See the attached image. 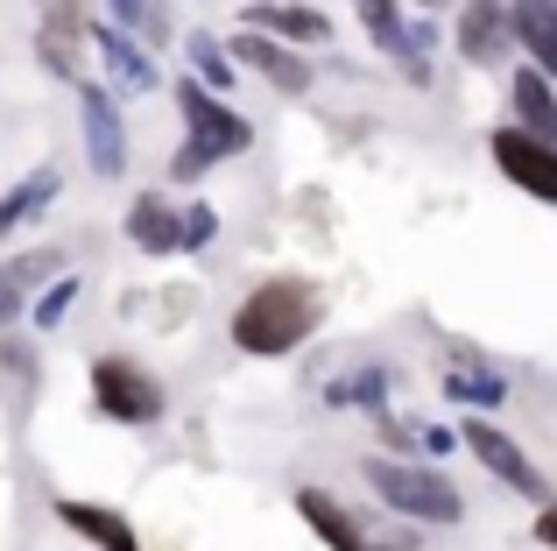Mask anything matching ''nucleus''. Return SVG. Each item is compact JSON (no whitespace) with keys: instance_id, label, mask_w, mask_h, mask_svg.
Here are the masks:
<instances>
[{"instance_id":"obj_1","label":"nucleus","mask_w":557,"mask_h":551,"mask_svg":"<svg viewBox=\"0 0 557 551\" xmlns=\"http://www.w3.org/2000/svg\"><path fill=\"white\" fill-rule=\"evenodd\" d=\"M318 326H325V290H318L311 276L283 269V276H261V283L233 304L226 340H233V354H247V360H283V354H297L304 340H318Z\"/></svg>"},{"instance_id":"obj_2","label":"nucleus","mask_w":557,"mask_h":551,"mask_svg":"<svg viewBox=\"0 0 557 551\" xmlns=\"http://www.w3.org/2000/svg\"><path fill=\"white\" fill-rule=\"evenodd\" d=\"M170 99H177V113H184V142H177V156H170V184H198L205 170L233 163V156H247L261 142V127L247 121L233 99L205 93L190 71H184V78H170Z\"/></svg>"},{"instance_id":"obj_3","label":"nucleus","mask_w":557,"mask_h":551,"mask_svg":"<svg viewBox=\"0 0 557 551\" xmlns=\"http://www.w3.org/2000/svg\"><path fill=\"white\" fill-rule=\"evenodd\" d=\"M360 481H368V495L381 502L388 516H403V524H466V495L451 474H437L431 460H388V453H368L360 460Z\"/></svg>"},{"instance_id":"obj_4","label":"nucleus","mask_w":557,"mask_h":551,"mask_svg":"<svg viewBox=\"0 0 557 551\" xmlns=\"http://www.w3.org/2000/svg\"><path fill=\"white\" fill-rule=\"evenodd\" d=\"M85 382H92V411L107 417V425H121V431H156L170 417L163 375L141 368L135 354H92Z\"/></svg>"},{"instance_id":"obj_5","label":"nucleus","mask_w":557,"mask_h":551,"mask_svg":"<svg viewBox=\"0 0 557 551\" xmlns=\"http://www.w3.org/2000/svg\"><path fill=\"white\" fill-rule=\"evenodd\" d=\"M78 127H85V163H92L99 184H121L127 163H135V142H127V113L121 93L107 78H85L78 85Z\"/></svg>"},{"instance_id":"obj_6","label":"nucleus","mask_w":557,"mask_h":551,"mask_svg":"<svg viewBox=\"0 0 557 551\" xmlns=\"http://www.w3.org/2000/svg\"><path fill=\"white\" fill-rule=\"evenodd\" d=\"M459 439H466V453L480 460V467L494 474V481L508 488V495H522V502H536V510H544V502H557V488H550V474L536 467L530 453H522L516 439H508L502 425H494V417H466L459 425Z\"/></svg>"},{"instance_id":"obj_7","label":"nucleus","mask_w":557,"mask_h":551,"mask_svg":"<svg viewBox=\"0 0 557 551\" xmlns=\"http://www.w3.org/2000/svg\"><path fill=\"white\" fill-rule=\"evenodd\" d=\"M297 516L311 524V538L325 544V551H417V530L381 538L368 516H360L354 502H339L332 488H297Z\"/></svg>"},{"instance_id":"obj_8","label":"nucleus","mask_w":557,"mask_h":551,"mask_svg":"<svg viewBox=\"0 0 557 551\" xmlns=\"http://www.w3.org/2000/svg\"><path fill=\"white\" fill-rule=\"evenodd\" d=\"M487 156H494V170H502L522 198L557 206V142L530 135V127H516V121H502V127H487Z\"/></svg>"},{"instance_id":"obj_9","label":"nucleus","mask_w":557,"mask_h":551,"mask_svg":"<svg viewBox=\"0 0 557 551\" xmlns=\"http://www.w3.org/2000/svg\"><path fill=\"white\" fill-rule=\"evenodd\" d=\"M346 8L360 14V28H368V42H374V50L388 57L395 71H403V85L431 93V85H437V64H431V50L417 42V22L403 14V0H346Z\"/></svg>"},{"instance_id":"obj_10","label":"nucleus","mask_w":557,"mask_h":551,"mask_svg":"<svg viewBox=\"0 0 557 551\" xmlns=\"http://www.w3.org/2000/svg\"><path fill=\"white\" fill-rule=\"evenodd\" d=\"M451 57L473 71H508V57H516L508 0H459L451 8Z\"/></svg>"},{"instance_id":"obj_11","label":"nucleus","mask_w":557,"mask_h":551,"mask_svg":"<svg viewBox=\"0 0 557 551\" xmlns=\"http://www.w3.org/2000/svg\"><path fill=\"white\" fill-rule=\"evenodd\" d=\"M92 57L107 64V85L121 99H149V93H163V71H156V50L149 42H135L127 28H113V22H92Z\"/></svg>"},{"instance_id":"obj_12","label":"nucleus","mask_w":557,"mask_h":551,"mask_svg":"<svg viewBox=\"0 0 557 551\" xmlns=\"http://www.w3.org/2000/svg\"><path fill=\"white\" fill-rule=\"evenodd\" d=\"M240 28L275 36V42H289V50H325V42L339 36V22H332L325 8H311V0H255V8H240Z\"/></svg>"},{"instance_id":"obj_13","label":"nucleus","mask_w":557,"mask_h":551,"mask_svg":"<svg viewBox=\"0 0 557 551\" xmlns=\"http://www.w3.org/2000/svg\"><path fill=\"white\" fill-rule=\"evenodd\" d=\"M437 389H445L451 411H502V403H508V375L494 368L487 354H473V346H451V354H445Z\"/></svg>"},{"instance_id":"obj_14","label":"nucleus","mask_w":557,"mask_h":551,"mask_svg":"<svg viewBox=\"0 0 557 551\" xmlns=\"http://www.w3.org/2000/svg\"><path fill=\"white\" fill-rule=\"evenodd\" d=\"M233 57H240L247 71H261V78H269L283 99H304L318 85V64H311V57L289 50V42H275V36H255V28H240V36H233Z\"/></svg>"},{"instance_id":"obj_15","label":"nucleus","mask_w":557,"mask_h":551,"mask_svg":"<svg viewBox=\"0 0 557 551\" xmlns=\"http://www.w3.org/2000/svg\"><path fill=\"white\" fill-rule=\"evenodd\" d=\"M121 226H127V241H135V255H156V262L184 255V206L170 192H135Z\"/></svg>"},{"instance_id":"obj_16","label":"nucleus","mask_w":557,"mask_h":551,"mask_svg":"<svg viewBox=\"0 0 557 551\" xmlns=\"http://www.w3.org/2000/svg\"><path fill=\"white\" fill-rule=\"evenodd\" d=\"M50 516L71 530V538H85L92 551H141V530L127 524L113 502H85V495H57Z\"/></svg>"},{"instance_id":"obj_17","label":"nucleus","mask_w":557,"mask_h":551,"mask_svg":"<svg viewBox=\"0 0 557 551\" xmlns=\"http://www.w3.org/2000/svg\"><path fill=\"white\" fill-rule=\"evenodd\" d=\"M395 382H403V375H395L388 360H360V368L332 375V382L318 389V403H325V411H368V417H381L388 396H395Z\"/></svg>"},{"instance_id":"obj_18","label":"nucleus","mask_w":557,"mask_h":551,"mask_svg":"<svg viewBox=\"0 0 557 551\" xmlns=\"http://www.w3.org/2000/svg\"><path fill=\"white\" fill-rule=\"evenodd\" d=\"M508 121L557 142V85L536 64H508Z\"/></svg>"},{"instance_id":"obj_19","label":"nucleus","mask_w":557,"mask_h":551,"mask_svg":"<svg viewBox=\"0 0 557 551\" xmlns=\"http://www.w3.org/2000/svg\"><path fill=\"white\" fill-rule=\"evenodd\" d=\"M57 198H64V170H57V163H36L22 184H8V192H0V241L22 234L28 220H42Z\"/></svg>"},{"instance_id":"obj_20","label":"nucleus","mask_w":557,"mask_h":551,"mask_svg":"<svg viewBox=\"0 0 557 551\" xmlns=\"http://www.w3.org/2000/svg\"><path fill=\"white\" fill-rule=\"evenodd\" d=\"M508 28H516V50L557 85V0H508Z\"/></svg>"},{"instance_id":"obj_21","label":"nucleus","mask_w":557,"mask_h":551,"mask_svg":"<svg viewBox=\"0 0 557 551\" xmlns=\"http://www.w3.org/2000/svg\"><path fill=\"white\" fill-rule=\"evenodd\" d=\"M184 64H190V78H198L205 93H219V99L240 85V57H233V42H219L212 28H190L184 36Z\"/></svg>"},{"instance_id":"obj_22","label":"nucleus","mask_w":557,"mask_h":551,"mask_svg":"<svg viewBox=\"0 0 557 551\" xmlns=\"http://www.w3.org/2000/svg\"><path fill=\"white\" fill-rule=\"evenodd\" d=\"M107 14H113V28H127L135 42H149V50H170V8L163 0H107Z\"/></svg>"},{"instance_id":"obj_23","label":"nucleus","mask_w":557,"mask_h":551,"mask_svg":"<svg viewBox=\"0 0 557 551\" xmlns=\"http://www.w3.org/2000/svg\"><path fill=\"white\" fill-rule=\"evenodd\" d=\"M57 276H71L57 248H28V255H14V262H0V283H14L22 297H42V290H50Z\"/></svg>"},{"instance_id":"obj_24","label":"nucleus","mask_w":557,"mask_h":551,"mask_svg":"<svg viewBox=\"0 0 557 551\" xmlns=\"http://www.w3.org/2000/svg\"><path fill=\"white\" fill-rule=\"evenodd\" d=\"M78 297H85V283H78V276H57V283L42 290L36 304H28V326H36V332H57L71 311H78Z\"/></svg>"},{"instance_id":"obj_25","label":"nucleus","mask_w":557,"mask_h":551,"mask_svg":"<svg viewBox=\"0 0 557 551\" xmlns=\"http://www.w3.org/2000/svg\"><path fill=\"white\" fill-rule=\"evenodd\" d=\"M374 453H388V460H423V425L381 411V417H374Z\"/></svg>"},{"instance_id":"obj_26","label":"nucleus","mask_w":557,"mask_h":551,"mask_svg":"<svg viewBox=\"0 0 557 551\" xmlns=\"http://www.w3.org/2000/svg\"><path fill=\"white\" fill-rule=\"evenodd\" d=\"M36 64L50 71V78H71V85H85V71H78V36H57V28H36Z\"/></svg>"},{"instance_id":"obj_27","label":"nucleus","mask_w":557,"mask_h":551,"mask_svg":"<svg viewBox=\"0 0 557 551\" xmlns=\"http://www.w3.org/2000/svg\"><path fill=\"white\" fill-rule=\"evenodd\" d=\"M219 241V206L205 198H184V255H205Z\"/></svg>"},{"instance_id":"obj_28","label":"nucleus","mask_w":557,"mask_h":551,"mask_svg":"<svg viewBox=\"0 0 557 551\" xmlns=\"http://www.w3.org/2000/svg\"><path fill=\"white\" fill-rule=\"evenodd\" d=\"M0 368L28 389V382H36V346H28V340H0Z\"/></svg>"},{"instance_id":"obj_29","label":"nucleus","mask_w":557,"mask_h":551,"mask_svg":"<svg viewBox=\"0 0 557 551\" xmlns=\"http://www.w3.org/2000/svg\"><path fill=\"white\" fill-rule=\"evenodd\" d=\"M445 453H466L459 425H423V460H445Z\"/></svg>"},{"instance_id":"obj_30","label":"nucleus","mask_w":557,"mask_h":551,"mask_svg":"<svg viewBox=\"0 0 557 551\" xmlns=\"http://www.w3.org/2000/svg\"><path fill=\"white\" fill-rule=\"evenodd\" d=\"M28 304H36V297H22L14 283H0V340L14 332V318H28Z\"/></svg>"},{"instance_id":"obj_31","label":"nucleus","mask_w":557,"mask_h":551,"mask_svg":"<svg viewBox=\"0 0 557 551\" xmlns=\"http://www.w3.org/2000/svg\"><path fill=\"white\" fill-rule=\"evenodd\" d=\"M536 544L557 551V502H544V510H536Z\"/></svg>"},{"instance_id":"obj_32","label":"nucleus","mask_w":557,"mask_h":551,"mask_svg":"<svg viewBox=\"0 0 557 551\" xmlns=\"http://www.w3.org/2000/svg\"><path fill=\"white\" fill-rule=\"evenodd\" d=\"M409 8H423V14H451L459 0H409Z\"/></svg>"},{"instance_id":"obj_33","label":"nucleus","mask_w":557,"mask_h":551,"mask_svg":"<svg viewBox=\"0 0 557 551\" xmlns=\"http://www.w3.org/2000/svg\"><path fill=\"white\" fill-rule=\"evenodd\" d=\"M247 8H255V0H247Z\"/></svg>"}]
</instances>
